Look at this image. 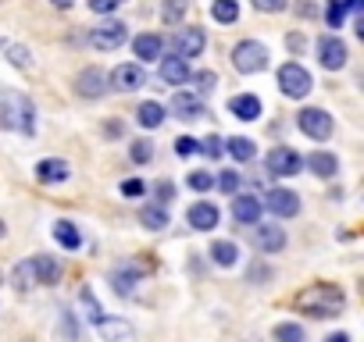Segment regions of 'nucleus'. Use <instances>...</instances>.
Masks as SVG:
<instances>
[{
	"mask_svg": "<svg viewBox=\"0 0 364 342\" xmlns=\"http://www.w3.org/2000/svg\"><path fill=\"white\" fill-rule=\"evenodd\" d=\"M293 303H296V310H304V314H311V317H332V314L343 310L346 296H343L339 285L318 282V285H307L304 292H296Z\"/></svg>",
	"mask_w": 364,
	"mask_h": 342,
	"instance_id": "obj_1",
	"label": "nucleus"
},
{
	"mask_svg": "<svg viewBox=\"0 0 364 342\" xmlns=\"http://www.w3.org/2000/svg\"><path fill=\"white\" fill-rule=\"evenodd\" d=\"M0 125L33 136V128H36V107H33V100L26 93H18V89H0Z\"/></svg>",
	"mask_w": 364,
	"mask_h": 342,
	"instance_id": "obj_2",
	"label": "nucleus"
},
{
	"mask_svg": "<svg viewBox=\"0 0 364 342\" xmlns=\"http://www.w3.org/2000/svg\"><path fill=\"white\" fill-rule=\"evenodd\" d=\"M232 65H236V72H243V75H257V72L268 68V47L257 43V40H243V43H236V50H232Z\"/></svg>",
	"mask_w": 364,
	"mask_h": 342,
	"instance_id": "obj_3",
	"label": "nucleus"
},
{
	"mask_svg": "<svg viewBox=\"0 0 364 342\" xmlns=\"http://www.w3.org/2000/svg\"><path fill=\"white\" fill-rule=\"evenodd\" d=\"M279 89H282L289 100H304V96L314 89V79H311V72H307L304 65L289 61V65L279 68Z\"/></svg>",
	"mask_w": 364,
	"mask_h": 342,
	"instance_id": "obj_4",
	"label": "nucleus"
},
{
	"mask_svg": "<svg viewBox=\"0 0 364 342\" xmlns=\"http://www.w3.org/2000/svg\"><path fill=\"white\" fill-rule=\"evenodd\" d=\"M90 43H93L97 50H118V47L125 43V22H118V18H111V15H107L100 26H93Z\"/></svg>",
	"mask_w": 364,
	"mask_h": 342,
	"instance_id": "obj_5",
	"label": "nucleus"
},
{
	"mask_svg": "<svg viewBox=\"0 0 364 342\" xmlns=\"http://www.w3.org/2000/svg\"><path fill=\"white\" fill-rule=\"evenodd\" d=\"M296 125H300V132L311 136V139H328V136H332V114L321 111V107H304V111L296 114Z\"/></svg>",
	"mask_w": 364,
	"mask_h": 342,
	"instance_id": "obj_6",
	"label": "nucleus"
},
{
	"mask_svg": "<svg viewBox=\"0 0 364 342\" xmlns=\"http://www.w3.org/2000/svg\"><path fill=\"white\" fill-rule=\"evenodd\" d=\"M264 211H272L275 218H296L300 214V197L293 189H272L264 200H261Z\"/></svg>",
	"mask_w": 364,
	"mask_h": 342,
	"instance_id": "obj_7",
	"label": "nucleus"
},
{
	"mask_svg": "<svg viewBox=\"0 0 364 342\" xmlns=\"http://www.w3.org/2000/svg\"><path fill=\"white\" fill-rule=\"evenodd\" d=\"M268 171H272V175L289 179V175H300V171H304V160H300V153H293L289 146H275V150L268 153Z\"/></svg>",
	"mask_w": 364,
	"mask_h": 342,
	"instance_id": "obj_8",
	"label": "nucleus"
},
{
	"mask_svg": "<svg viewBox=\"0 0 364 342\" xmlns=\"http://www.w3.org/2000/svg\"><path fill=\"white\" fill-rule=\"evenodd\" d=\"M346 43L339 40V36H321L318 40V61H321V68H328V72H339L343 65H346Z\"/></svg>",
	"mask_w": 364,
	"mask_h": 342,
	"instance_id": "obj_9",
	"label": "nucleus"
},
{
	"mask_svg": "<svg viewBox=\"0 0 364 342\" xmlns=\"http://www.w3.org/2000/svg\"><path fill=\"white\" fill-rule=\"evenodd\" d=\"M107 82H111L114 89H122V93H132V89H143V86H146V72H143V65L129 61V65H118Z\"/></svg>",
	"mask_w": 364,
	"mask_h": 342,
	"instance_id": "obj_10",
	"label": "nucleus"
},
{
	"mask_svg": "<svg viewBox=\"0 0 364 342\" xmlns=\"http://www.w3.org/2000/svg\"><path fill=\"white\" fill-rule=\"evenodd\" d=\"M261 214H264L261 197H254V193H240V197L232 200V218H236L240 225H257Z\"/></svg>",
	"mask_w": 364,
	"mask_h": 342,
	"instance_id": "obj_11",
	"label": "nucleus"
},
{
	"mask_svg": "<svg viewBox=\"0 0 364 342\" xmlns=\"http://www.w3.org/2000/svg\"><path fill=\"white\" fill-rule=\"evenodd\" d=\"M204 43H208V36H204V29H182L178 36H175V57H182V61H186V57H197L200 50H204Z\"/></svg>",
	"mask_w": 364,
	"mask_h": 342,
	"instance_id": "obj_12",
	"label": "nucleus"
},
{
	"mask_svg": "<svg viewBox=\"0 0 364 342\" xmlns=\"http://www.w3.org/2000/svg\"><path fill=\"white\" fill-rule=\"evenodd\" d=\"M75 89H79V96H90V100L104 96V93H107V72H100V68H86V72H79Z\"/></svg>",
	"mask_w": 364,
	"mask_h": 342,
	"instance_id": "obj_13",
	"label": "nucleus"
},
{
	"mask_svg": "<svg viewBox=\"0 0 364 342\" xmlns=\"http://www.w3.org/2000/svg\"><path fill=\"white\" fill-rule=\"evenodd\" d=\"M171 114L182 118V121H197V118H204V100H200L197 93H175Z\"/></svg>",
	"mask_w": 364,
	"mask_h": 342,
	"instance_id": "obj_14",
	"label": "nucleus"
},
{
	"mask_svg": "<svg viewBox=\"0 0 364 342\" xmlns=\"http://www.w3.org/2000/svg\"><path fill=\"white\" fill-rule=\"evenodd\" d=\"M186 221H190V228H197V232H211V228H218V207L208 204V200H200V204L190 207Z\"/></svg>",
	"mask_w": 364,
	"mask_h": 342,
	"instance_id": "obj_15",
	"label": "nucleus"
},
{
	"mask_svg": "<svg viewBox=\"0 0 364 342\" xmlns=\"http://www.w3.org/2000/svg\"><path fill=\"white\" fill-rule=\"evenodd\" d=\"M254 243H257V250H264V253H279V250L286 246V232H282L279 225H254Z\"/></svg>",
	"mask_w": 364,
	"mask_h": 342,
	"instance_id": "obj_16",
	"label": "nucleus"
},
{
	"mask_svg": "<svg viewBox=\"0 0 364 342\" xmlns=\"http://www.w3.org/2000/svg\"><path fill=\"white\" fill-rule=\"evenodd\" d=\"M68 175H72V164L61 160V157H47V160L36 164V179L40 182H65Z\"/></svg>",
	"mask_w": 364,
	"mask_h": 342,
	"instance_id": "obj_17",
	"label": "nucleus"
},
{
	"mask_svg": "<svg viewBox=\"0 0 364 342\" xmlns=\"http://www.w3.org/2000/svg\"><path fill=\"white\" fill-rule=\"evenodd\" d=\"M97 331L104 342H132V324L122 321V317H107V321H97Z\"/></svg>",
	"mask_w": 364,
	"mask_h": 342,
	"instance_id": "obj_18",
	"label": "nucleus"
},
{
	"mask_svg": "<svg viewBox=\"0 0 364 342\" xmlns=\"http://www.w3.org/2000/svg\"><path fill=\"white\" fill-rule=\"evenodd\" d=\"M161 79H164L168 86H186V82H190V65L171 54V57L161 61Z\"/></svg>",
	"mask_w": 364,
	"mask_h": 342,
	"instance_id": "obj_19",
	"label": "nucleus"
},
{
	"mask_svg": "<svg viewBox=\"0 0 364 342\" xmlns=\"http://www.w3.org/2000/svg\"><path fill=\"white\" fill-rule=\"evenodd\" d=\"M229 111H232L240 121H257V118H261V100H257L254 93H240V96L229 100Z\"/></svg>",
	"mask_w": 364,
	"mask_h": 342,
	"instance_id": "obj_20",
	"label": "nucleus"
},
{
	"mask_svg": "<svg viewBox=\"0 0 364 342\" xmlns=\"http://www.w3.org/2000/svg\"><path fill=\"white\" fill-rule=\"evenodd\" d=\"M307 171H314L318 179H332L336 171H339V160H336V153L314 150V153H307Z\"/></svg>",
	"mask_w": 364,
	"mask_h": 342,
	"instance_id": "obj_21",
	"label": "nucleus"
},
{
	"mask_svg": "<svg viewBox=\"0 0 364 342\" xmlns=\"http://www.w3.org/2000/svg\"><path fill=\"white\" fill-rule=\"evenodd\" d=\"M161 36H154V33H143V36H136L132 40V54L139 57V61H157L161 57Z\"/></svg>",
	"mask_w": 364,
	"mask_h": 342,
	"instance_id": "obj_22",
	"label": "nucleus"
},
{
	"mask_svg": "<svg viewBox=\"0 0 364 342\" xmlns=\"http://www.w3.org/2000/svg\"><path fill=\"white\" fill-rule=\"evenodd\" d=\"M33 275H36V285H54L61 278V267L50 257H33Z\"/></svg>",
	"mask_w": 364,
	"mask_h": 342,
	"instance_id": "obj_23",
	"label": "nucleus"
},
{
	"mask_svg": "<svg viewBox=\"0 0 364 342\" xmlns=\"http://www.w3.org/2000/svg\"><path fill=\"white\" fill-rule=\"evenodd\" d=\"M136 121H139L143 128H157V125L164 121V107L154 104V100H143V104L136 107Z\"/></svg>",
	"mask_w": 364,
	"mask_h": 342,
	"instance_id": "obj_24",
	"label": "nucleus"
},
{
	"mask_svg": "<svg viewBox=\"0 0 364 342\" xmlns=\"http://www.w3.org/2000/svg\"><path fill=\"white\" fill-rule=\"evenodd\" d=\"M54 239H58L65 250H79V246H82V232H79L72 221H58V225H54Z\"/></svg>",
	"mask_w": 364,
	"mask_h": 342,
	"instance_id": "obj_25",
	"label": "nucleus"
},
{
	"mask_svg": "<svg viewBox=\"0 0 364 342\" xmlns=\"http://www.w3.org/2000/svg\"><path fill=\"white\" fill-rule=\"evenodd\" d=\"M236 257H240L236 243H229V239H218V243H211V260H215L218 267H232V264H236Z\"/></svg>",
	"mask_w": 364,
	"mask_h": 342,
	"instance_id": "obj_26",
	"label": "nucleus"
},
{
	"mask_svg": "<svg viewBox=\"0 0 364 342\" xmlns=\"http://www.w3.org/2000/svg\"><path fill=\"white\" fill-rule=\"evenodd\" d=\"M211 18L222 22V26H232L240 18V4H236V0H215V4H211Z\"/></svg>",
	"mask_w": 364,
	"mask_h": 342,
	"instance_id": "obj_27",
	"label": "nucleus"
},
{
	"mask_svg": "<svg viewBox=\"0 0 364 342\" xmlns=\"http://www.w3.org/2000/svg\"><path fill=\"white\" fill-rule=\"evenodd\" d=\"M225 150H229L236 160H243V164L254 160V153H257V146H254L247 136H232V139H225Z\"/></svg>",
	"mask_w": 364,
	"mask_h": 342,
	"instance_id": "obj_28",
	"label": "nucleus"
},
{
	"mask_svg": "<svg viewBox=\"0 0 364 342\" xmlns=\"http://www.w3.org/2000/svg\"><path fill=\"white\" fill-rule=\"evenodd\" d=\"M139 218H143V225H146V228H154V232L168 228V211H164V207H157V204L143 207V211H139Z\"/></svg>",
	"mask_w": 364,
	"mask_h": 342,
	"instance_id": "obj_29",
	"label": "nucleus"
},
{
	"mask_svg": "<svg viewBox=\"0 0 364 342\" xmlns=\"http://www.w3.org/2000/svg\"><path fill=\"white\" fill-rule=\"evenodd\" d=\"M186 11H190L186 0H164V4H161V18H164L168 26L182 22V15H186Z\"/></svg>",
	"mask_w": 364,
	"mask_h": 342,
	"instance_id": "obj_30",
	"label": "nucleus"
},
{
	"mask_svg": "<svg viewBox=\"0 0 364 342\" xmlns=\"http://www.w3.org/2000/svg\"><path fill=\"white\" fill-rule=\"evenodd\" d=\"M33 285H36V275H33V260H26V264H18V267H15V289L29 292Z\"/></svg>",
	"mask_w": 364,
	"mask_h": 342,
	"instance_id": "obj_31",
	"label": "nucleus"
},
{
	"mask_svg": "<svg viewBox=\"0 0 364 342\" xmlns=\"http://www.w3.org/2000/svg\"><path fill=\"white\" fill-rule=\"evenodd\" d=\"M190 82L197 86V96H204V93H211V89L218 86L215 72H190Z\"/></svg>",
	"mask_w": 364,
	"mask_h": 342,
	"instance_id": "obj_32",
	"label": "nucleus"
},
{
	"mask_svg": "<svg viewBox=\"0 0 364 342\" xmlns=\"http://www.w3.org/2000/svg\"><path fill=\"white\" fill-rule=\"evenodd\" d=\"M275 342H304V328L300 324H275Z\"/></svg>",
	"mask_w": 364,
	"mask_h": 342,
	"instance_id": "obj_33",
	"label": "nucleus"
},
{
	"mask_svg": "<svg viewBox=\"0 0 364 342\" xmlns=\"http://www.w3.org/2000/svg\"><path fill=\"white\" fill-rule=\"evenodd\" d=\"M129 157H132L136 164H146V160L154 157V143H150V139H136V143L129 146Z\"/></svg>",
	"mask_w": 364,
	"mask_h": 342,
	"instance_id": "obj_34",
	"label": "nucleus"
},
{
	"mask_svg": "<svg viewBox=\"0 0 364 342\" xmlns=\"http://www.w3.org/2000/svg\"><path fill=\"white\" fill-rule=\"evenodd\" d=\"M190 189H197V193H208V189H215V175H208V171H190Z\"/></svg>",
	"mask_w": 364,
	"mask_h": 342,
	"instance_id": "obj_35",
	"label": "nucleus"
},
{
	"mask_svg": "<svg viewBox=\"0 0 364 342\" xmlns=\"http://www.w3.org/2000/svg\"><path fill=\"white\" fill-rule=\"evenodd\" d=\"M343 18H346V8H343V0H332V4L325 8V22H328L332 29H339V26H343Z\"/></svg>",
	"mask_w": 364,
	"mask_h": 342,
	"instance_id": "obj_36",
	"label": "nucleus"
},
{
	"mask_svg": "<svg viewBox=\"0 0 364 342\" xmlns=\"http://www.w3.org/2000/svg\"><path fill=\"white\" fill-rule=\"evenodd\" d=\"M175 153H178V157L200 153V139H193V136H178V139H175Z\"/></svg>",
	"mask_w": 364,
	"mask_h": 342,
	"instance_id": "obj_37",
	"label": "nucleus"
},
{
	"mask_svg": "<svg viewBox=\"0 0 364 342\" xmlns=\"http://www.w3.org/2000/svg\"><path fill=\"white\" fill-rule=\"evenodd\" d=\"M215 186H218L222 193H236V189H240V171H222V175L215 179Z\"/></svg>",
	"mask_w": 364,
	"mask_h": 342,
	"instance_id": "obj_38",
	"label": "nucleus"
},
{
	"mask_svg": "<svg viewBox=\"0 0 364 342\" xmlns=\"http://www.w3.org/2000/svg\"><path fill=\"white\" fill-rule=\"evenodd\" d=\"M143 193H146L143 179H125V182H122V197H129V200H139Z\"/></svg>",
	"mask_w": 364,
	"mask_h": 342,
	"instance_id": "obj_39",
	"label": "nucleus"
},
{
	"mask_svg": "<svg viewBox=\"0 0 364 342\" xmlns=\"http://www.w3.org/2000/svg\"><path fill=\"white\" fill-rule=\"evenodd\" d=\"M82 307H86V317L97 324V321H104V314H100V307H97V299H93V292L90 289H82Z\"/></svg>",
	"mask_w": 364,
	"mask_h": 342,
	"instance_id": "obj_40",
	"label": "nucleus"
},
{
	"mask_svg": "<svg viewBox=\"0 0 364 342\" xmlns=\"http://www.w3.org/2000/svg\"><path fill=\"white\" fill-rule=\"evenodd\" d=\"M8 57H11V65H15V68H33V61H29V50H26V47H8Z\"/></svg>",
	"mask_w": 364,
	"mask_h": 342,
	"instance_id": "obj_41",
	"label": "nucleus"
},
{
	"mask_svg": "<svg viewBox=\"0 0 364 342\" xmlns=\"http://www.w3.org/2000/svg\"><path fill=\"white\" fill-rule=\"evenodd\" d=\"M222 150H225V143H222L218 136H208V139H200V153H208V157H222Z\"/></svg>",
	"mask_w": 364,
	"mask_h": 342,
	"instance_id": "obj_42",
	"label": "nucleus"
},
{
	"mask_svg": "<svg viewBox=\"0 0 364 342\" xmlns=\"http://www.w3.org/2000/svg\"><path fill=\"white\" fill-rule=\"evenodd\" d=\"M154 193H157V207H168V200H175V186L171 182H157Z\"/></svg>",
	"mask_w": 364,
	"mask_h": 342,
	"instance_id": "obj_43",
	"label": "nucleus"
},
{
	"mask_svg": "<svg viewBox=\"0 0 364 342\" xmlns=\"http://www.w3.org/2000/svg\"><path fill=\"white\" fill-rule=\"evenodd\" d=\"M86 4H90V11H97V15H111L122 0H86Z\"/></svg>",
	"mask_w": 364,
	"mask_h": 342,
	"instance_id": "obj_44",
	"label": "nucleus"
},
{
	"mask_svg": "<svg viewBox=\"0 0 364 342\" xmlns=\"http://www.w3.org/2000/svg\"><path fill=\"white\" fill-rule=\"evenodd\" d=\"M250 4H254L257 11L272 15V11H282V8H286V0H250Z\"/></svg>",
	"mask_w": 364,
	"mask_h": 342,
	"instance_id": "obj_45",
	"label": "nucleus"
},
{
	"mask_svg": "<svg viewBox=\"0 0 364 342\" xmlns=\"http://www.w3.org/2000/svg\"><path fill=\"white\" fill-rule=\"evenodd\" d=\"M132 285H136V282H132L129 275H114V292H118V296H132Z\"/></svg>",
	"mask_w": 364,
	"mask_h": 342,
	"instance_id": "obj_46",
	"label": "nucleus"
},
{
	"mask_svg": "<svg viewBox=\"0 0 364 342\" xmlns=\"http://www.w3.org/2000/svg\"><path fill=\"white\" fill-rule=\"evenodd\" d=\"M343 8H346V11H353V15H357V11H360V8H364V0H343Z\"/></svg>",
	"mask_w": 364,
	"mask_h": 342,
	"instance_id": "obj_47",
	"label": "nucleus"
},
{
	"mask_svg": "<svg viewBox=\"0 0 364 342\" xmlns=\"http://www.w3.org/2000/svg\"><path fill=\"white\" fill-rule=\"evenodd\" d=\"M50 4H54V8H61V11H68V8L75 4V0H50Z\"/></svg>",
	"mask_w": 364,
	"mask_h": 342,
	"instance_id": "obj_48",
	"label": "nucleus"
},
{
	"mask_svg": "<svg viewBox=\"0 0 364 342\" xmlns=\"http://www.w3.org/2000/svg\"><path fill=\"white\" fill-rule=\"evenodd\" d=\"M325 342H350V335H346V331H339V335H328Z\"/></svg>",
	"mask_w": 364,
	"mask_h": 342,
	"instance_id": "obj_49",
	"label": "nucleus"
},
{
	"mask_svg": "<svg viewBox=\"0 0 364 342\" xmlns=\"http://www.w3.org/2000/svg\"><path fill=\"white\" fill-rule=\"evenodd\" d=\"M0 239H4V221H0Z\"/></svg>",
	"mask_w": 364,
	"mask_h": 342,
	"instance_id": "obj_50",
	"label": "nucleus"
},
{
	"mask_svg": "<svg viewBox=\"0 0 364 342\" xmlns=\"http://www.w3.org/2000/svg\"><path fill=\"white\" fill-rule=\"evenodd\" d=\"M0 4H4V0H0Z\"/></svg>",
	"mask_w": 364,
	"mask_h": 342,
	"instance_id": "obj_51",
	"label": "nucleus"
}]
</instances>
